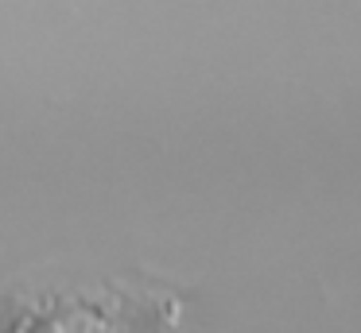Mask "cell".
Here are the masks:
<instances>
[{
  "label": "cell",
  "mask_w": 361,
  "mask_h": 333,
  "mask_svg": "<svg viewBox=\"0 0 361 333\" xmlns=\"http://www.w3.org/2000/svg\"><path fill=\"white\" fill-rule=\"evenodd\" d=\"M156 306L109 291H39L4 314L0 333H136Z\"/></svg>",
  "instance_id": "cell-1"
}]
</instances>
